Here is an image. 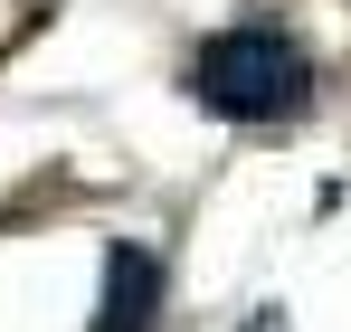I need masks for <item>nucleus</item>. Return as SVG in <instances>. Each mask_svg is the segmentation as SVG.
Wrapping results in <instances>:
<instances>
[{
    "label": "nucleus",
    "mask_w": 351,
    "mask_h": 332,
    "mask_svg": "<svg viewBox=\"0 0 351 332\" xmlns=\"http://www.w3.org/2000/svg\"><path fill=\"white\" fill-rule=\"evenodd\" d=\"M190 95L219 114V123H294V114L313 105V57L294 48L285 29H219V38H199L190 57Z\"/></svg>",
    "instance_id": "f257e3e1"
},
{
    "label": "nucleus",
    "mask_w": 351,
    "mask_h": 332,
    "mask_svg": "<svg viewBox=\"0 0 351 332\" xmlns=\"http://www.w3.org/2000/svg\"><path fill=\"white\" fill-rule=\"evenodd\" d=\"M162 257L143 247V237H114L105 247V285H95V323L86 332H152L162 323Z\"/></svg>",
    "instance_id": "f03ea898"
},
{
    "label": "nucleus",
    "mask_w": 351,
    "mask_h": 332,
    "mask_svg": "<svg viewBox=\"0 0 351 332\" xmlns=\"http://www.w3.org/2000/svg\"><path fill=\"white\" fill-rule=\"evenodd\" d=\"M237 332H294V323H285V313H276V304H256V313H247V323H237Z\"/></svg>",
    "instance_id": "7ed1b4c3"
}]
</instances>
